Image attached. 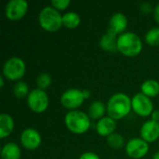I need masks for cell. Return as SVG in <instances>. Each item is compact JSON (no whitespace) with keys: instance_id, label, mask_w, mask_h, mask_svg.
<instances>
[{"instance_id":"obj_25","label":"cell","mask_w":159,"mask_h":159,"mask_svg":"<svg viewBox=\"0 0 159 159\" xmlns=\"http://www.w3.org/2000/svg\"><path fill=\"white\" fill-rule=\"evenodd\" d=\"M70 0H52L51 5L57 10H64L70 5Z\"/></svg>"},{"instance_id":"obj_11","label":"cell","mask_w":159,"mask_h":159,"mask_svg":"<svg viewBox=\"0 0 159 159\" xmlns=\"http://www.w3.org/2000/svg\"><path fill=\"white\" fill-rule=\"evenodd\" d=\"M20 143L27 150H35L41 143V136L39 132L34 129H27L20 134Z\"/></svg>"},{"instance_id":"obj_17","label":"cell","mask_w":159,"mask_h":159,"mask_svg":"<svg viewBox=\"0 0 159 159\" xmlns=\"http://www.w3.org/2000/svg\"><path fill=\"white\" fill-rule=\"evenodd\" d=\"M20 149L16 143H9L3 146L1 151V158L20 159Z\"/></svg>"},{"instance_id":"obj_28","label":"cell","mask_w":159,"mask_h":159,"mask_svg":"<svg viewBox=\"0 0 159 159\" xmlns=\"http://www.w3.org/2000/svg\"><path fill=\"white\" fill-rule=\"evenodd\" d=\"M154 17L156 21L159 24V4L157 5V7L154 8Z\"/></svg>"},{"instance_id":"obj_22","label":"cell","mask_w":159,"mask_h":159,"mask_svg":"<svg viewBox=\"0 0 159 159\" xmlns=\"http://www.w3.org/2000/svg\"><path fill=\"white\" fill-rule=\"evenodd\" d=\"M145 41L152 47L159 46V28L155 27L149 30L145 35Z\"/></svg>"},{"instance_id":"obj_10","label":"cell","mask_w":159,"mask_h":159,"mask_svg":"<svg viewBox=\"0 0 159 159\" xmlns=\"http://www.w3.org/2000/svg\"><path fill=\"white\" fill-rule=\"evenodd\" d=\"M148 151V143H146L142 138H134L129 140L126 146V152L128 156L134 159L143 158L147 155Z\"/></svg>"},{"instance_id":"obj_14","label":"cell","mask_w":159,"mask_h":159,"mask_svg":"<svg viewBox=\"0 0 159 159\" xmlns=\"http://www.w3.org/2000/svg\"><path fill=\"white\" fill-rule=\"evenodd\" d=\"M97 132L102 137H108L111 134L115 133L114 131L116 129V120L112 119L109 116H104L100 119L97 123Z\"/></svg>"},{"instance_id":"obj_32","label":"cell","mask_w":159,"mask_h":159,"mask_svg":"<svg viewBox=\"0 0 159 159\" xmlns=\"http://www.w3.org/2000/svg\"><path fill=\"white\" fill-rule=\"evenodd\" d=\"M153 159H159V152H157V153L153 156Z\"/></svg>"},{"instance_id":"obj_27","label":"cell","mask_w":159,"mask_h":159,"mask_svg":"<svg viewBox=\"0 0 159 159\" xmlns=\"http://www.w3.org/2000/svg\"><path fill=\"white\" fill-rule=\"evenodd\" d=\"M141 10L144 13H150L153 10V7L150 4L148 3H144L141 6Z\"/></svg>"},{"instance_id":"obj_24","label":"cell","mask_w":159,"mask_h":159,"mask_svg":"<svg viewBox=\"0 0 159 159\" xmlns=\"http://www.w3.org/2000/svg\"><path fill=\"white\" fill-rule=\"evenodd\" d=\"M36 83H37V86L40 89H46L47 88H48L51 84V77L48 74H46V73H43V74H40L36 79Z\"/></svg>"},{"instance_id":"obj_13","label":"cell","mask_w":159,"mask_h":159,"mask_svg":"<svg viewBox=\"0 0 159 159\" xmlns=\"http://www.w3.org/2000/svg\"><path fill=\"white\" fill-rule=\"evenodd\" d=\"M127 26H128L127 17L123 13L118 12V13L114 14L111 17L108 30L112 31L116 34H122V33L126 30Z\"/></svg>"},{"instance_id":"obj_16","label":"cell","mask_w":159,"mask_h":159,"mask_svg":"<svg viewBox=\"0 0 159 159\" xmlns=\"http://www.w3.org/2000/svg\"><path fill=\"white\" fill-rule=\"evenodd\" d=\"M14 129V120L7 114L0 116V138L4 139L11 134Z\"/></svg>"},{"instance_id":"obj_3","label":"cell","mask_w":159,"mask_h":159,"mask_svg":"<svg viewBox=\"0 0 159 159\" xmlns=\"http://www.w3.org/2000/svg\"><path fill=\"white\" fill-rule=\"evenodd\" d=\"M64 123L67 129L75 134H83L90 127L89 116L81 111H71L66 114Z\"/></svg>"},{"instance_id":"obj_29","label":"cell","mask_w":159,"mask_h":159,"mask_svg":"<svg viewBox=\"0 0 159 159\" xmlns=\"http://www.w3.org/2000/svg\"><path fill=\"white\" fill-rule=\"evenodd\" d=\"M152 120H155V121H157L159 122V111L157 110V111H154L152 113Z\"/></svg>"},{"instance_id":"obj_15","label":"cell","mask_w":159,"mask_h":159,"mask_svg":"<svg viewBox=\"0 0 159 159\" xmlns=\"http://www.w3.org/2000/svg\"><path fill=\"white\" fill-rule=\"evenodd\" d=\"M117 34L113 33L112 31L108 30L105 34H103L100 40V47L102 49L115 53L117 51Z\"/></svg>"},{"instance_id":"obj_8","label":"cell","mask_w":159,"mask_h":159,"mask_svg":"<svg viewBox=\"0 0 159 159\" xmlns=\"http://www.w3.org/2000/svg\"><path fill=\"white\" fill-rule=\"evenodd\" d=\"M28 10V3L25 0H10L5 8V15L10 20L22 19Z\"/></svg>"},{"instance_id":"obj_2","label":"cell","mask_w":159,"mask_h":159,"mask_svg":"<svg viewBox=\"0 0 159 159\" xmlns=\"http://www.w3.org/2000/svg\"><path fill=\"white\" fill-rule=\"evenodd\" d=\"M143 49L141 38L134 33L127 32L119 35L117 39V50L125 56L134 57L139 55Z\"/></svg>"},{"instance_id":"obj_30","label":"cell","mask_w":159,"mask_h":159,"mask_svg":"<svg viewBox=\"0 0 159 159\" xmlns=\"http://www.w3.org/2000/svg\"><path fill=\"white\" fill-rule=\"evenodd\" d=\"M83 93H84V97H85V99L89 98V96H90V92H89V90L85 89V90H83Z\"/></svg>"},{"instance_id":"obj_1","label":"cell","mask_w":159,"mask_h":159,"mask_svg":"<svg viewBox=\"0 0 159 159\" xmlns=\"http://www.w3.org/2000/svg\"><path fill=\"white\" fill-rule=\"evenodd\" d=\"M131 109L130 98L124 93H116L109 99L106 111L109 117L114 120H120L127 116Z\"/></svg>"},{"instance_id":"obj_18","label":"cell","mask_w":159,"mask_h":159,"mask_svg":"<svg viewBox=\"0 0 159 159\" xmlns=\"http://www.w3.org/2000/svg\"><path fill=\"white\" fill-rule=\"evenodd\" d=\"M141 89H142V93L144 94L145 96L149 98L156 97L159 94V83L157 80H153V79L146 80L145 82L143 83Z\"/></svg>"},{"instance_id":"obj_5","label":"cell","mask_w":159,"mask_h":159,"mask_svg":"<svg viewBox=\"0 0 159 159\" xmlns=\"http://www.w3.org/2000/svg\"><path fill=\"white\" fill-rule=\"evenodd\" d=\"M25 74V63L18 57L8 59L3 66V76L7 79L15 81L23 77Z\"/></svg>"},{"instance_id":"obj_23","label":"cell","mask_w":159,"mask_h":159,"mask_svg":"<svg viewBox=\"0 0 159 159\" xmlns=\"http://www.w3.org/2000/svg\"><path fill=\"white\" fill-rule=\"evenodd\" d=\"M107 143L111 148L120 149L124 145V138L119 133H113L107 137Z\"/></svg>"},{"instance_id":"obj_7","label":"cell","mask_w":159,"mask_h":159,"mask_svg":"<svg viewBox=\"0 0 159 159\" xmlns=\"http://www.w3.org/2000/svg\"><path fill=\"white\" fill-rule=\"evenodd\" d=\"M131 106L133 111L141 116H148L154 112V105L151 99L144 94L138 93L131 100Z\"/></svg>"},{"instance_id":"obj_26","label":"cell","mask_w":159,"mask_h":159,"mask_svg":"<svg viewBox=\"0 0 159 159\" xmlns=\"http://www.w3.org/2000/svg\"><path fill=\"white\" fill-rule=\"evenodd\" d=\"M79 159H100L99 156L94 154V153H90V152H88V153H85L83 154Z\"/></svg>"},{"instance_id":"obj_12","label":"cell","mask_w":159,"mask_h":159,"mask_svg":"<svg viewBox=\"0 0 159 159\" xmlns=\"http://www.w3.org/2000/svg\"><path fill=\"white\" fill-rule=\"evenodd\" d=\"M142 139L146 143H154L159 138V122L155 120L146 121L141 129Z\"/></svg>"},{"instance_id":"obj_9","label":"cell","mask_w":159,"mask_h":159,"mask_svg":"<svg viewBox=\"0 0 159 159\" xmlns=\"http://www.w3.org/2000/svg\"><path fill=\"white\" fill-rule=\"evenodd\" d=\"M85 97L82 90L77 89H70L64 91L61 97V102L67 109H76L84 102Z\"/></svg>"},{"instance_id":"obj_20","label":"cell","mask_w":159,"mask_h":159,"mask_svg":"<svg viewBox=\"0 0 159 159\" xmlns=\"http://www.w3.org/2000/svg\"><path fill=\"white\" fill-rule=\"evenodd\" d=\"M81 19L75 12H67L62 16V25L68 29H75L80 24Z\"/></svg>"},{"instance_id":"obj_4","label":"cell","mask_w":159,"mask_h":159,"mask_svg":"<svg viewBox=\"0 0 159 159\" xmlns=\"http://www.w3.org/2000/svg\"><path fill=\"white\" fill-rule=\"evenodd\" d=\"M40 26L47 32L54 33L60 30L62 25V16L52 7H44L38 16Z\"/></svg>"},{"instance_id":"obj_6","label":"cell","mask_w":159,"mask_h":159,"mask_svg":"<svg viewBox=\"0 0 159 159\" xmlns=\"http://www.w3.org/2000/svg\"><path fill=\"white\" fill-rule=\"evenodd\" d=\"M27 103L33 112L41 114L48 107V94L45 92V90L40 89H33L27 97Z\"/></svg>"},{"instance_id":"obj_19","label":"cell","mask_w":159,"mask_h":159,"mask_svg":"<svg viewBox=\"0 0 159 159\" xmlns=\"http://www.w3.org/2000/svg\"><path fill=\"white\" fill-rule=\"evenodd\" d=\"M105 114V106L103 104V102L97 101L94 102L90 104L89 108V116L91 119H102V117H104Z\"/></svg>"},{"instance_id":"obj_21","label":"cell","mask_w":159,"mask_h":159,"mask_svg":"<svg viewBox=\"0 0 159 159\" xmlns=\"http://www.w3.org/2000/svg\"><path fill=\"white\" fill-rule=\"evenodd\" d=\"M29 93H30L29 92V88H28V85L25 82L20 81L13 88V94L18 99H22L24 97H28Z\"/></svg>"},{"instance_id":"obj_31","label":"cell","mask_w":159,"mask_h":159,"mask_svg":"<svg viewBox=\"0 0 159 159\" xmlns=\"http://www.w3.org/2000/svg\"><path fill=\"white\" fill-rule=\"evenodd\" d=\"M0 87L1 88L4 87V77L3 76H0Z\"/></svg>"}]
</instances>
